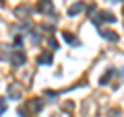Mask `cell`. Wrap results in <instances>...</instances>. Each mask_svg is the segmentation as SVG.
Returning <instances> with one entry per match:
<instances>
[{
	"label": "cell",
	"mask_w": 124,
	"mask_h": 117,
	"mask_svg": "<svg viewBox=\"0 0 124 117\" xmlns=\"http://www.w3.org/2000/svg\"><path fill=\"white\" fill-rule=\"evenodd\" d=\"M64 39H66V41H68V43H70V45H77V39L72 37L70 33H64Z\"/></svg>",
	"instance_id": "cell-8"
},
{
	"label": "cell",
	"mask_w": 124,
	"mask_h": 117,
	"mask_svg": "<svg viewBox=\"0 0 124 117\" xmlns=\"http://www.w3.org/2000/svg\"><path fill=\"white\" fill-rule=\"evenodd\" d=\"M83 8H85V4H83V2H77V4H72L70 8H68V14H70V17H75V14H79Z\"/></svg>",
	"instance_id": "cell-3"
},
{
	"label": "cell",
	"mask_w": 124,
	"mask_h": 117,
	"mask_svg": "<svg viewBox=\"0 0 124 117\" xmlns=\"http://www.w3.org/2000/svg\"><path fill=\"white\" fill-rule=\"evenodd\" d=\"M37 10H39V13H48V14H52V13H54V4L50 2V0H41L39 4H37Z\"/></svg>",
	"instance_id": "cell-1"
},
{
	"label": "cell",
	"mask_w": 124,
	"mask_h": 117,
	"mask_svg": "<svg viewBox=\"0 0 124 117\" xmlns=\"http://www.w3.org/2000/svg\"><path fill=\"white\" fill-rule=\"evenodd\" d=\"M112 74H114V72H112V70H110V72H108V74H103V76H101V84H106L108 80H110V76H112Z\"/></svg>",
	"instance_id": "cell-9"
},
{
	"label": "cell",
	"mask_w": 124,
	"mask_h": 117,
	"mask_svg": "<svg viewBox=\"0 0 124 117\" xmlns=\"http://www.w3.org/2000/svg\"><path fill=\"white\" fill-rule=\"evenodd\" d=\"M110 2H120V0H110Z\"/></svg>",
	"instance_id": "cell-11"
},
{
	"label": "cell",
	"mask_w": 124,
	"mask_h": 117,
	"mask_svg": "<svg viewBox=\"0 0 124 117\" xmlns=\"http://www.w3.org/2000/svg\"><path fill=\"white\" fill-rule=\"evenodd\" d=\"M103 37H106V39H110V41H118V35H116V33H112V31H103Z\"/></svg>",
	"instance_id": "cell-5"
},
{
	"label": "cell",
	"mask_w": 124,
	"mask_h": 117,
	"mask_svg": "<svg viewBox=\"0 0 124 117\" xmlns=\"http://www.w3.org/2000/svg\"><path fill=\"white\" fill-rule=\"evenodd\" d=\"M41 107H44V103H41L39 99H33V103H31V109H33V111H39Z\"/></svg>",
	"instance_id": "cell-6"
},
{
	"label": "cell",
	"mask_w": 124,
	"mask_h": 117,
	"mask_svg": "<svg viewBox=\"0 0 124 117\" xmlns=\"http://www.w3.org/2000/svg\"><path fill=\"white\" fill-rule=\"evenodd\" d=\"M10 62H13V66H21L23 62H25V53L23 52H15L13 58H10Z\"/></svg>",
	"instance_id": "cell-2"
},
{
	"label": "cell",
	"mask_w": 124,
	"mask_h": 117,
	"mask_svg": "<svg viewBox=\"0 0 124 117\" xmlns=\"http://www.w3.org/2000/svg\"><path fill=\"white\" fill-rule=\"evenodd\" d=\"M39 64H52V56H50V53L39 56Z\"/></svg>",
	"instance_id": "cell-7"
},
{
	"label": "cell",
	"mask_w": 124,
	"mask_h": 117,
	"mask_svg": "<svg viewBox=\"0 0 124 117\" xmlns=\"http://www.w3.org/2000/svg\"><path fill=\"white\" fill-rule=\"evenodd\" d=\"M4 113V99H0V115Z\"/></svg>",
	"instance_id": "cell-10"
},
{
	"label": "cell",
	"mask_w": 124,
	"mask_h": 117,
	"mask_svg": "<svg viewBox=\"0 0 124 117\" xmlns=\"http://www.w3.org/2000/svg\"><path fill=\"white\" fill-rule=\"evenodd\" d=\"M122 76H124V70H122Z\"/></svg>",
	"instance_id": "cell-12"
},
{
	"label": "cell",
	"mask_w": 124,
	"mask_h": 117,
	"mask_svg": "<svg viewBox=\"0 0 124 117\" xmlns=\"http://www.w3.org/2000/svg\"><path fill=\"white\" fill-rule=\"evenodd\" d=\"M8 97L10 99H19V97H21V88H19L17 84H13V86L8 88Z\"/></svg>",
	"instance_id": "cell-4"
}]
</instances>
